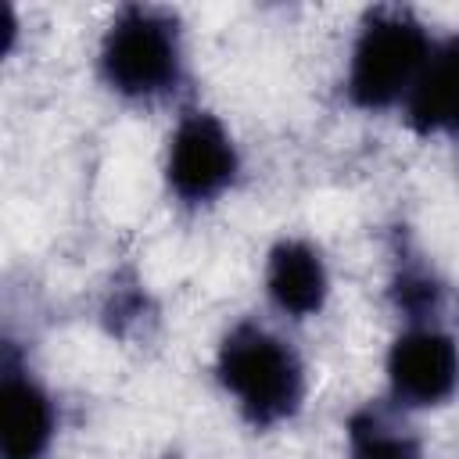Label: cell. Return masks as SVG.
Returning <instances> with one entry per match:
<instances>
[{
  "instance_id": "6da1fadb",
  "label": "cell",
  "mask_w": 459,
  "mask_h": 459,
  "mask_svg": "<svg viewBox=\"0 0 459 459\" xmlns=\"http://www.w3.org/2000/svg\"><path fill=\"white\" fill-rule=\"evenodd\" d=\"M215 377L222 391L237 402L240 416L258 430L294 420L305 402L301 355L290 348V341L255 319L237 323L222 337L215 355Z\"/></svg>"
},
{
  "instance_id": "7a4b0ae2",
  "label": "cell",
  "mask_w": 459,
  "mask_h": 459,
  "mask_svg": "<svg viewBox=\"0 0 459 459\" xmlns=\"http://www.w3.org/2000/svg\"><path fill=\"white\" fill-rule=\"evenodd\" d=\"M100 79L111 93L133 104H154L183 86V29L165 7L129 4L104 29L97 50Z\"/></svg>"
},
{
  "instance_id": "3957f363",
  "label": "cell",
  "mask_w": 459,
  "mask_h": 459,
  "mask_svg": "<svg viewBox=\"0 0 459 459\" xmlns=\"http://www.w3.org/2000/svg\"><path fill=\"white\" fill-rule=\"evenodd\" d=\"M430 50L434 39L409 7L366 11L348 54V75H344L348 100L362 111H384L405 104Z\"/></svg>"
},
{
  "instance_id": "277c9868",
  "label": "cell",
  "mask_w": 459,
  "mask_h": 459,
  "mask_svg": "<svg viewBox=\"0 0 459 459\" xmlns=\"http://www.w3.org/2000/svg\"><path fill=\"white\" fill-rule=\"evenodd\" d=\"M240 172V154L230 129L212 111H183L165 151L169 194L183 204H212Z\"/></svg>"
},
{
  "instance_id": "5b68a950",
  "label": "cell",
  "mask_w": 459,
  "mask_h": 459,
  "mask_svg": "<svg viewBox=\"0 0 459 459\" xmlns=\"http://www.w3.org/2000/svg\"><path fill=\"white\" fill-rule=\"evenodd\" d=\"M391 398L402 409L445 405L459 387V341L441 323H409L387 351Z\"/></svg>"
},
{
  "instance_id": "8992f818",
  "label": "cell",
  "mask_w": 459,
  "mask_h": 459,
  "mask_svg": "<svg viewBox=\"0 0 459 459\" xmlns=\"http://www.w3.org/2000/svg\"><path fill=\"white\" fill-rule=\"evenodd\" d=\"M57 430V409L47 387L4 355L0 366V455L4 459H43Z\"/></svg>"
},
{
  "instance_id": "52a82bcc",
  "label": "cell",
  "mask_w": 459,
  "mask_h": 459,
  "mask_svg": "<svg viewBox=\"0 0 459 459\" xmlns=\"http://www.w3.org/2000/svg\"><path fill=\"white\" fill-rule=\"evenodd\" d=\"M265 294L273 308L290 319L316 316L330 294V273L323 255L298 237L276 240L265 258Z\"/></svg>"
},
{
  "instance_id": "ba28073f",
  "label": "cell",
  "mask_w": 459,
  "mask_h": 459,
  "mask_svg": "<svg viewBox=\"0 0 459 459\" xmlns=\"http://www.w3.org/2000/svg\"><path fill=\"white\" fill-rule=\"evenodd\" d=\"M402 108L416 136H459V36L434 43Z\"/></svg>"
},
{
  "instance_id": "9c48e42d",
  "label": "cell",
  "mask_w": 459,
  "mask_h": 459,
  "mask_svg": "<svg viewBox=\"0 0 459 459\" xmlns=\"http://www.w3.org/2000/svg\"><path fill=\"white\" fill-rule=\"evenodd\" d=\"M351 459H420L423 445L416 427L402 416V405L366 402L348 416L344 427Z\"/></svg>"
},
{
  "instance_id": "30bf717a",
  "label": "cell",
  "mask_w": 459,
  "mask_h": 459,
  "mask_svg": "<svg viewBox=\"0 0 459 459\" xmlns=\"http://www.w3.org/2000/svg\"><path fill=\"white\" fill-rule=\"evenodd\" d=\"M398 312H405L409 323H437L445 308V283L427 269V265H398L394 283H391Z\"/></svg>"
}]
</instances>
